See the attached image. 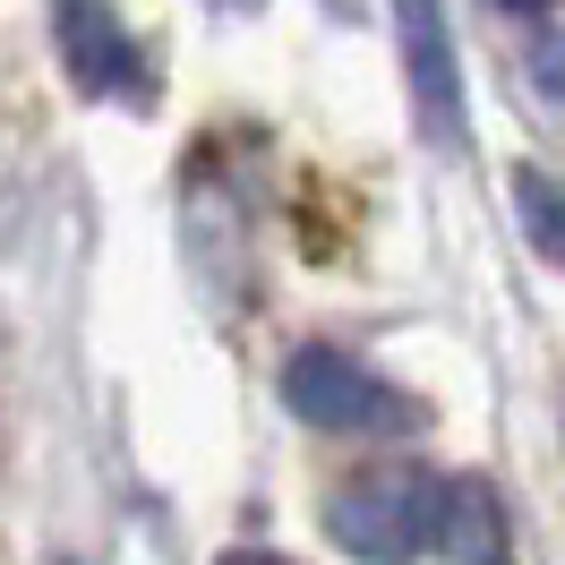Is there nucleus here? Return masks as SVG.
<instances>
[{
    "label": "nucleus",
    "instance_id": "6e6552de",
    "mask_svg": "<svg viewBox=\"0 0 565 565\" xmlns=\"http://www.w3.org/2000/svg\"><path fill=\"white\" fill-rule=\"evenodd\" d=\"M223 565H291V557H275V548H223Z\"/></svg>",
    "mask_w": 565,
    "mask_h": 565
},
{
    "label": "nucleus",
    "instance_id": "423d86ee",
    "mask_svg": "<svg viewBox=\"0 0 565 565\" xmlns=\"http://www.w3.org/2000/svg\"><path fill=\"white\" fill-rule=\"evenodd\" d=\"M514 206H523L531 248H540L548 266H565V189L548 172H514Z\"/></svg>",
    "mask_w": 565,
    "mask_h": 565
},
{
    "label": "nucleus",
    "instance_id": "0eeeda50",
    "mask_svg": "<svg viewBox=\"0 0 565 565\" xmlns=\"http://www.w3.org/2000/svg\"><path fill=\"white\" fill-rule=\"evenodd\" d=\"M531 70H540V86H548V95H565V35H557V26L531 43Z\"/></svg>",
    "mask_w": 565,
    "mask_h": 565
},
{
    "label": "nucleus",
    "instance_id": "9b49d317",
    "mask_svg": "<svg viewBox=\"0 0 565 565\" xmlns=\"http://www.w3.org/2000/svg\"><path fill=\"white\" fill-rule=\"evenodd\" d=\"M61 565H77V557H61Z\"/></svg>",
    "mask_w": 565,
    "mask_h": 565
},
{
    "label": "nucleus",
    "instance_id": "20e7f679",
    "mask_svg": "<svg viewBox=\"0 0 565 565\" xmlns=\"http://www.w3.org/2000/svg\"><path fill=\"white\" fill-rule=\"evenodd\" d=\"M52 35H61V61L86 95H129L138 86V43L104 0H52Z\"/></svg>",
    "mask_w": 565,
    "mask_h": 565
},
{
    "label": "nucleus",
    "instance_id": "7ed1b4c3",
    "mask_svg": "<svg viewBox=\"0 0 565 565\" xmlns=\"http://www.w3.org/2000/svg\"><path fill=\"white\" fill-rule=\"evenodd\" d=\"M394 43H403V77H412L428 146H462V70L446 35V0H394Z\"/></svg>",
    "mask_w": 565,
    "mask_h": 565
},
{
    "label": "nucleus",
    "instance_id": "f03ea898",
    "mask_svg": "<svg viewBox=\"0 0 565 565\" xmlns=\"http://www.w3.org/2000/svg\"><path fill=\"white\" fill-rule=\"evenodd\" d=\"M428 523H437V480H420V471H360L326 497V531L360 565H412Z\"/></svg>",
    "mask_w": 565,
    "mask_h": 565
},
{
    "label": "nucleus",
    "instance_id": "f257e3e1",
    "mask_svg": "<svg viewBox=\"0 0 565 565\" xmlns=\"http://www.w3.org/2000/svg\"><path fill=\"white\" fill-rule=\"evenodd\" d=\"M282 403H291V420L343 428V437H377V428H412V420H420L412 394H394L377 369H360V360L334 352V343L291 352V369H282Z\"/></svg>",
    "mask_w": 565,
    "mask_h": 565
},
{
    "label": "nucleus",
    "instance_id": "39448f33",
    "mask_svg": "<svg viewBox=\"0 0 565 565\" xmlns=\"http://www.w3.org/2000/svg\"><path fill=\"white\" fill-rule=\"evenodd\" d=\"M428 540H437L446 565H505L514 557V523H505V505H497V489L480 471L437 480V523H428Z\"/></svg>",
    "mask_w": 565,
    "mask_h": 565
},
{
    "label": "nucleus",
    "instance_id": "1a4fd4ad",
    "mask_svg": "<svg viewBox=\"0 0 565 565\" xmlns=\"http://www.w3.org/2000/svg\"><path fill=\"white\" fill-rule=\"evenodd\" d=\"M497 9H523V18H531V9H557V0H497Z\"/></svg>",
    "mask_w": 565,
    "mask_h": 565
},
{
    "label": "nucleus",
    "instance_id": "9d476101",
    "mask_svg": "<svg viewBox=\"0 0 565 565\" xmlns=\"http://www.w3.org/2000/svg\"><path fill=\"white\" fill-rule=\"evenodd\" d=\"M223 9H257V0H223Z\"/></svg>",
    "mask_w": 565,
    "mask_h": 565
}]
</instances>
